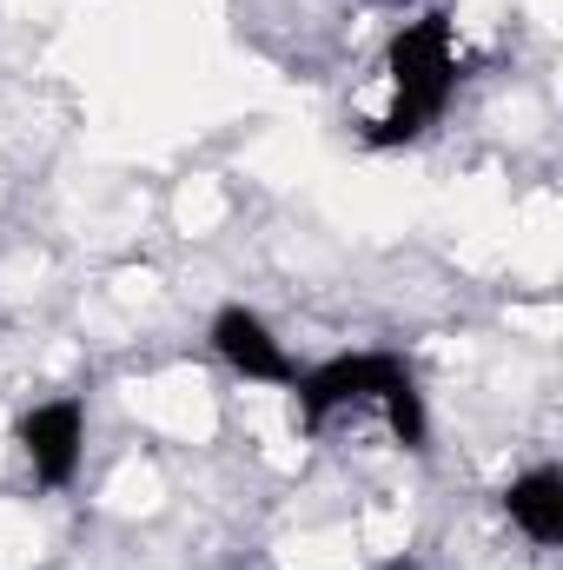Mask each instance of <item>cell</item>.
Masks as SVG:
<instances>
[{
    "instance_id": "1",
    "label": "cell",
    "mask_w": 563,
    "mask_h": 570,
    "mask_svg": "<svg viewBox=\"0 0 563 570\" xmlns=\"http://www.w3.org/2000/svg\"><path fill=\"white\" fill-rule=\"evenodd\" d=\"M385 73H392V114L365 127L372 153L412 146L444 120V107L457 94V27H451V13L405 20L392 33V47H385Z\"/></svg>"
},
{
    "instance_id": "2",
    "label": "cell",
    "mask_w": 563,
    "mask_h": 570,
    "mask_svg": "<svg viewBox=\"0 0 563 570\" xmlns=\"http://www.w3.org/2000/svg\"><path fill=\"white\" fill-rule=\"evenodd\" d=\"M398 372H405V352H385V345H358V352H332L318 365H298V379H292V419H298V431H318L332 412L378 405V392Z\"/></svg>"
},
{
    "instance_id": "3",
    "label": "cell",
    "mask_w": 563,
    "mask_h": 570,
    "mask_svg": "<svg viewBox=\"0 0 563 570\" xmlns=\"http://www.w3.org/2000/svg\"><path fill=\"white\" fill-rule=\"evenodd\" d=\"M13 444H20L40 491H67L80 478V464H87V399L60 392V399L27 405L20 425H13Z\"/></svg>"
},
{
    "instance_id": "4",
    "label": "cell",
    "mask_w": 563,
    "mask_h": 570,
    "mask_svg": "<svg viewBox=\"0 0 563 570\" xmlns=\"http://www.w3.org/2000/svg\"><path fill=\"white\" fill-rule=\"evenodd\" d=\"M206 338H213V352H219L226 372H239V379H253V385H285V392H292L298 358L285 352V338L273 332V318L253 312L246 298H226V305L213 312Z\"/></svg>"
},
{
    "instance_id": "5",
    "label": "cell",
    "mask_w": 563,
    "mask_h": 570,
    "mask_svg": "<svg viewBox=\"0 0 563 570\" xmlns=\"http://www.w3.org/2000/svg\"><path fill=\"white\" fill-rule=\"evenodd\" d=\"M504 518H511V531H524L537 551H557L563 544V471L557 464H531V471H517L511 484H504Z\"/></svg>"
},
{
    "instance_id": "6",
    "label": "cell",
    "mask_w": 563,
    "mask_h": 570,
    "mask_svg": "<svg viewBox=\"0 0 563 570\" xmlns=\"http://www.w3.org/2000/svg\"><path fill=\"white\" fill-rule=\"evenodd\" d=\"M378 412H385V431H392V444H398V451L431 458V405H424V385H418V372H412V365L378 392Z\"/></svg>"
},
{
    "instance_id": "7",
    "label": "cell",
    "mask_w": 563,
    "mask_h": 570,
    "mask_svg": "<svg viewBox=\"0 0 563 570\" xmlns=\"http://www.w3.org/2000/svg\"><path fill=\"white\" fill-rule=\"evenodd\" d=\"M378 570H418V558H392V564H378Z\"/></svg>"
}]
</instances>
